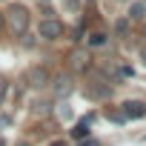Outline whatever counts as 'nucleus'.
<instances>
[{"label":"nucleus","instance_id":"obj_1","mask_svg":"<svg viewBox=\"0 0 146 146\" xmlns=\"http://www.w3.org/2000/svg\"><path fill=\"white\" fill-rule=\"evenodd\" d=\"M29 9L23 6V3H12L9 9H6V23L12 26V32L15 35H26V29H29Z\"/></svg>","mask_w":146,"mask_h":146},{"label":"nucleus","instance_id":"obj_2","mask_svg":"<svg viewBox=\"0 0 146 146\" xmlns=\"http://www.w3.org/2000/svg\"><path fill=\"white\" fill-rule=\"evenodd\" d=\"M23 80H26V86H32V89H43V86L52 83V75H49L46 66H29L26 75H23Z\"/></svg>","mask_w":146,"mask_h":146},{"label":"nucleus","instance_id":"obj_3","mask_svg":"<svg viewBox=\"0 0 146 146\" xmlns=\"http://www.w3.org/2000/svg\"><path fill=\"white\" fill-rule=\"evenodd\" d=\"M37 35H40L43 40H57V37H63V23L54 20V17H46V20H40Z\"/></svg>","mask_w":146,"mask_h":146},{"label":"nucleus","instance_id":"obj_4","mask_svg":"<svg viewBox=\"0 0 146 146\" xmlns=\"http://www.w3.org/2000/svg\"><path fill=\"white\" fill-rule=\"evenodd\" d=\"M123 115H126V120H129V117H132V120L146 117V103H143V100H129V103H123Z\"/></svg>","mask_w":146,"mask_h":146},{"label":"nucleus","instance_id":"obj_5","mask_svg":"<svg viewBox=\"0 0 146 146\" xmlns=\"http://www.w3.org/2000/svg\"><path fill=\"white\" fill-rule=\"evenodd\" d=\"M72 89H75V83H72V78L69 75H60L57 80H54V86H52V92H54V98H66Z\"/></svg>","mask_w":146,"mask_h":146},{"label":"nucleus","instance_id":"obj_6","mask_svg":"<svg viewBox=\"0 0 146 146\" xmlns=\"http://www.w3.org/2000/svg\"><path fill=\"white\" fill-rule=\"evenodd\" d=\"M86 95H89L92 100H109V95H112V86H106V83H98V86H89V89H86Z\"/></svg>","mask_w":146,"mask_h":146},{"label":"nucleus","instance_id":"obj_7","mask_svg":"<svg viewBox=\"0 0 146 146\" xmlns=\"http://www.w3.org/2000/svg\"><path fill=\"white\" fill-rule=\"evenodd\" d=\"M72 69H75V72H86L89 69V54H72Z\"/></svg>","mask_w":146,"mask_h":146},{"label":"nucleus","instance_id":"obj_8","mask_svg":"<svg viewBox=\"0 0 146 146\" xmlns=\"http://www.w3.org/2000/svg\"><path fill=\"white\" fill-rule=\"evenodd\" d=\"M72 137H75V140H86V137H89V123H86V120L75 123V129H72Z\"/></svg>","mask_w":146,"mask_h":146},{"label":"nucleus","instance_id":"obj_9","mask_svg":"<svg viewBox=\"0 0 146 146\" xmlns=\"http://www.w3.org/2000/svg\"><path fill=\"white\" fill-rule=\"evenodd\" d=\"M143 15H146V6L140 3V0L129 6V20H143Z\"/></svg>","mask_w":146,"mask_h":146},{"label":"nucleus","instance_id":"obj_10","mask_svg":"<svg viewBox=\"0 0 146 146\" xmlns=\"http://www.w3.org/2000/svg\"><path fill=\"white\" fill-rule=\"evenodd\" d=\"M89 46H92V49L106 46V35H103V32H92V35H89Z\"/></svg>","mask_w":146,"mask_h":146},{"label":"nucleus","instance_id":"obj_11","mask_svg":"<svg viewBox=\"0 0 146 146\" xmlns=\"http://www.w3.org/2000/svg\"><path fill=\"white\" fill-rule=\"evenodd\" d=\"M115 29H117V35H129L132 20H129V17H123V20H117V26H115Z\"/></svg>","mask_w":146,"mask_h":146},{"label":"nucleus","instance_id":"obj_12","mask_svg":"<svg viewBox=\"0 0 146 146\" xmlns=\"http://www.w3.org/2000/svg\"><path fill=\"white\" fill-rule=\"evenodd\" d=\"M109 120H112V123H123V120H126L123 109H120V112H109Z\"/></svg>","mask_w":146,"mask_h":146},{"label":"nucleus","instance_id":"obj_13","mask_svg":"<svg viewBox=\"0 0 146 146\" xmlns=\"http://www.w3.org/2000/svg\"><path fill=\"white\" fill-rule=\"evenodd\" d=\"M78 146H98V143H95V140H89V137H86V140H83V143H78Z\"/></svg>","mask_w":146,"mask_h":146},{"label":"nucleus","instance_id":"obj_14","mask_svg":"<svg viewBox=\"0 0 146 146\" xmlns=\"http://www.w3.org/2000/svg\"><path fill=\"white\" fill-rule=\"evenodd\" d=\"M46 146H66V140H52V143H46Z\"/></svg>","mask_w":146,"mask_h":146},{"label":"nucleus","instance_id":"obj_15","mask_svg":"<svg viewBox=\"0 0 146 146\" xmlns=\"http://www.w3.org/2000/svg\"><path fill=\"white\" fill-rule=\"evenodd\" d=\"M3 23H6V12H0V29H3Z\"/></svg>","mask_w":146,"mask_h":146},{"label":"nucleus","instance_id":"obj_16","mask_svg":"<svg viewBox=\"0 0 146 146\" xmlns=\"http://www.w3.org/2000/svg\"><path fill=\"white\" fill-rule=\"evenodd\" d=\"M143 60H146V49H143Z\"/></svg>","mask_w":146,"mask_h":146}]
</instances>
